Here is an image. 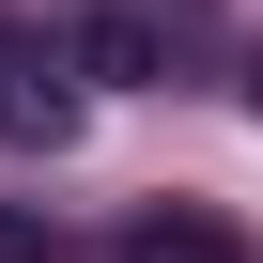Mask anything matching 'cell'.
Segmentation results:
<instances>
[{
  "instance_id": "obj_1",
  "label": "cell",
  "mask_w": 263,
  "mask_h": 263,
  "mask_svg": "<svg viewBox=\"0 0 263 263\" xmlns=\"http://www.w3.org/2000/svg\"><path fill=\"white\" fill-rule=\"evenodd\" d=\"M0 140H16V155H62V140H78V78H62V47H16V31H0Z\"/></svg>"
},
{
  "instance_id": "obj_2",
  "label": "cell",
  "mask_w": 263,
  "mask_h": 263,
  "mask_svg": "<svg viewBox=\"0 0 263 263\" xmlns=\"http://www.w3.org/2000/svg\"><path fill=\"white\" fill-rule=\"evenodd\" d=\"M108 263H248V232H217V217H186V201H155V217L124 232Z\"/></svg>"
},
{
  "instance_id": "obj_3",
  "label": "cell",
  "mask_w": 263,
  "mask_h": 263,
  "mask_svg": "<svg viewBox=\"0 0 263 263\" xmlns=\"http://www.w3.org/2000/svg\"><path fill=\"white\" fill-rule=\"evenodd\" d=\"M0 263H62V232L47 217H0Z\"/></svg>"
},
{
  "instance_id": "obj_4",
  "label": "cell",
  "mask_w": 263,
  "mask_h": 263,
  "mask_svg": "<svg viewBox=\"0 0 263 263\" xmlns=\"http://www.w3.org/2000/svg\"><path fill=\"white\" fill-rule=\"evenodd\" d=\"M248 93H263V62H248Z\"/></svg>"
}]
</instances>
